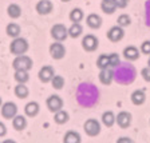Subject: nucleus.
Wrapping results in <instances>:
<instances>
[{
	"instance_id": "obj_7",
	"label": "nucleus",
	"mask_w": 150,
	"mask_h": 143,
	"mask_svg": "<svg viewBox=\"0 0 150 143\" xmlns=\"http://www.w3.org/2000/svg\"><path fill=\"white\" fill-rule=\"evenodd\" d=\"M82 47L86 51H95L98 48V39L94 35H86L82 39Z\"/></svg>"
},
{
	"instance_id": "obj_6",
	"label": "nucleus",
	"mask_w": 150,
	"mask_h": 143,
	"mask_svg": "<svg viewBox=\"0 0 150 143\" xmlns=\"http://www.w3.org/2000/svg\"><path fill=\"white\" fill-rule=\"evenodd\" d=\"M50 54H51V56H52L54 59L59 60V59H62V58H64L66 48L60 42H55V43H52L50 46Z\"/></svg>"
},
{
	"instance_id": "obj_17",
	"label": "nucleus",
	"mask_w": 150,
	"mask_h": 143,
	"mask_svg": "<svg viewBox=\"0 0 150 143\" xmlns=\"http://www.w3.org/2000/svg\"><path fill=\"white\" fill-rule=\"evenodd\" d=\"M24 112L27 116H31V118H34V116L38 115V112H39V104H38L36 102H30L25 104L24 107Z\"/></svg>"
},
{
	"instance_id": "obj_39",
	"label": "nucleus",
	"mask_w": 150,
	"mask_h": 143,
	"mask_svg": "<svg viewBox=\"0 0 150 143\" xmlns=\"http://www.w3.org/2000/svg\"><path fill=\"white\" fill-rule=\"evenodd\" d=\"M147 67H150V58H149V62H147Z\"/></svg>"
},
{
	"instance_id": "obj_3",
	"label": "nucleus",
	"mask_w": 150,
	"mask_h": 143,
	"mask_svg": "<svg viewBox=\"0 0 150 143\" xmlns=\"http://www.w3.org/2000/svg\"><path fill=\"white\" fill-rule=\"evenodd\" d=\"M83 128L88 137H97L100 132V125L97 119H88V120H86Z\"/></svg>"
},
{
	"instance_id": "obj_37",
	"label": "nucleus",
	"mask_w": 150,
	"mask_h": 143,
	"mask_svg": "<svg viewBox=\"0 0 150 143\" xmlns=\"http://www.w3.org/2000/svg\"><path fill=\"white\" fill-rule=\"evenodd\" d=\"M117 143H133V140L130 138H126V137H122L117 140Z\"/></svg>"
},
{
	"instance_id": "obj_33",
	"label": "nucleus",
	"mask_w": 150,
	"mask_h": 143,
	"mask_svg": "<svg viewBox=\"0 0 150 143\" xmlns=\"http://www.w3.org/2000/svg\"><path fill=\"white\" fill-rule=\"evenodd\" d=\"M141 51H142V54L150 55V40H146V42L142 43V46H141Z\"/></svg>"
},
{
	"instance_id": "obj_21",
	"label": "nucleus",
	"mask_w": 150,
	"mask_h": 143,
	"mask_svg": "<svg viewBox=\"0 0 150 143\" xmlns=\"http://www.w3.org/2000/svg\"><path fill=\"white\" fill-rule=\"evenodd\" d=\"M102 123L106 126V127H111V126L115 123V115H114L111 111L103 112V115H102Z\"/></svg>"
},
{
	"instance_id": "obj_4",
	"label": "nucleus",
	"mask_w": 150,
	"mask_h": 143,
	"mask_svg": "<svg viewBox=\"0 0 150 143\" xmlns=\"http://www.w3.org/2000/svg\"><path fill=\"white\" fill-rule=\"evenodd\" d=\"M51 35L56 42H63L66 40V37L69 36V30L63 24H55L51 28Z\"/></svg>"
},
{
	"instance_id": "obj_26",
	"label": "nucleus",
	"mask_w": 150,
	"mask_h": 143,
	"mask_svg": "<svg viewBox=\"0 0 150 143\" xmlns=\"http://www.w3.org/2000/svg\"><path fill=\"white\" fill-rule=\"evenodd\" d=\"M7 35L11 37H19L20 35V27L15 23H11V24L7 25Z\"/></svg>"
},
{
	"instance_id": "obj_16",
	"label": "nucleus",
	"mask_w": 150,
	"mask_h": 143,
	"mask_svg": "<svg viewBox=\"0 0 150 143\" xmlns=\"http://www.w3.org/2000/svg\"><path fill=\"white\" fill-rule=\"evenodd\" d=\"M100 8H102V11L105 13L111 15V13L115 12L117 6H115V3H114V0H102V3H100Z\"/></svg>"
},
{
	"instance_id": "obj_14",
	"label": "nucleus",
	"mask_w": 150,
	"mask_h": 143,
	"mask_svg": "<svg viewBox=\"0 0 150 143\" xmlns=\"http://www.w3.org/2000/svg\"><path fill=\"white\" fill-rule=\"evenodd\" d=\"M112 79H114V72L110 71L109 68H105V70H100V74H99V80L102 84H111Z\"/></svg>"
},
{
	"instance_id": "obj_19",
	"label": "nucleus",
	"mask_w": 150,
	"mask_h": 143,
	"mask_svg": "<svg viewBox=\"0 0 150 143\" xmlns=\"http://www.w3.org/2000/svg\"><path fill=\"white\" fill-rule=\"evenodd\" d=\"M12 126H13V128H15V130L22 131V130H24V128L27 127V120H25L24 116L16 115L15 118H13V120H12Z\"/></svg>"
},
{
	"instance_id": "obj_40",
	"label": "nucleus",
	"mask_w": 150,
	"mask_h": 143,
	"mask_svg": "<svg viewBox=\"0 0 150 143\" xmlns=\"http://www.w3.org/2000/svg\"><path fill=\"white\" fill-rule=\"evenodd\" d=\"M1 104H3V102H1V98H0V107H1Z\"/></svg>"
},
{
	"instance_id": "obj_30",
	"label": "nucleus",
	"mask_w": 150,
	"mask_h": 143,
	"mask_svg": "<svg viewBox=\"0 0 150 143\" xmlns=\"http://www.w3.org/2000/svg\"><path fill=\"white\" fill-rule=\"evenodd\" d=\"M51 84L55 90H60L64 86V79L60 76V75H54V78L51 79Z\"/></svg>"
},
{
	"instance_id": "obj_41",
	"label": "nucleus",
	"mask_w": 150,
	"mask_h": 143,
	"mask_svg": "<svg viewBox=\"0 0 150 143\" xmlns=\"http://www.w3.org/2000/svg\"><path fill=\"white\" fill-rule=\"evenodd\" d=\"M62 1H70V0H62Z\"/></svg>"
},
{
	"instance_id": "obj_24",
	"label": "nucleus",
	"mask_w": 150,
	"mask_h": 143,
	"mask_svg": "<svg viewBox=\"0 0 150 143\" xmlns=\"http://www.w3.org/2000/svg\"><path fill=\"white\" fill-rule=\"evenodd\" d=\"M82 31H83V28L79 23H72V25L69 28V36L71 37H78L82 35Z\"/></svg>"
},
{
	"instance_id": "obj_8",
	"label": "nucleus",
	"mask_w": 150,
	"mask_h": 143,
	"mask_svg": "<svg viewBox=\"0 0 150 143\" xmlns=\"http://www.w3.org/2000/svg\"><path fill=\"white\" fill-rule=\"evenodd\" d=\"M47 107L51 112H56L62 110L63 107V100L60 99L58 95H51L48 99H47Z\"/></svg>"
},
{
	"instance_id": "obj_27",
	"label": "nucleus",
	"mask_w": 150,
	"mask_h": 143,
	"mask_svg": "<svg viewBox=\"0 0 150 143\" xmlns=\"http://www.w3.org/2000/svg\"><path fill=\"white\" fill-rule=\"evenodd\" d=\"M82 19H83V12H82V9L75 8L70 12V20H71L72 23H79Z\"/></svg>"
},
{
	"instance_id": "obj_34",
	"label": "nucleus",
	"mask_w": 150,
	"mask_h": 143,
	"mask_svg": "<svg viewBox=\"0 0 150 143\" xmlns=\"http://www.w3.org/2000/svg\"><path fill=\"white\" fill-rule=\"evenodd\" d=\"M141 75H142V78H144L146 82H150V67H145V68H142Z\"/></svg>"
},
{
	"instance_id": "obj_10",
	"label": "nucleus",
	"mask_w": 150,
	"mask_h": 143,
	"mask_svg": "<svg viewBox=\"0 0 150 143\" xmlns=\"http://www.w3.org/2000/svg\"><path fill=\"white\" fill-rule=\"evenodd\" d=\"M123 36H125V31H123V28L119 27V25H115V27L110 28V31L107 32V37H109L111 42H119Z\"/></svg>"
},
{
	"instance_id": "obj_25",
	"label": "nucleus",
	"mask_w": 150,
	"mask_h": 143,
	"mask_svg": "<svg viewBox=\"0 0 150 143\" xmlns=\"http://www.w3.org/2000/svg\"><path fill=\"white\" fill-rule=\"evenodd\" d=\"M15 95L19 98V99H24V98L28 97V88L25 87L24 84L19 83L15 87Z\"/></svg>"
},
{
	"instance_id": "obj_38",
	"label": "nucleus",
	"mask_w": 150,
	"mask_h": 143,
	"mask_svg": "<svg viewBox=\"0 0 150 143\" xmlns=\"http://www.w3.org/2000/svg\"><path fill=\"white\" fill-rule=\"evenodd\" d=\"M1 143H16L15 140H12V139H6L4 142H1Z\"/></svg>"
},
{
	"instance_id": "obj_12",
	"label": "nucleus",
	"mask_w": 150,
	"mask_h": 143,
	"mask_svg": "<svg viewBox=\"0 0 150 143\" xmlns=\"http://www.w3.org/2000/svg\"><path fill=\"white\" fill-rule=\"evenodd\" d=\"M52 78H54V68L52 67H50V66L42 67L40 71H39V79H40L43 83H47V82H51Z\"/></svg>"
},
{
	"instance_id": "obj_29",
	"label": "nucleus",
	"mask_w": 150,
	"mask_h": 143,
	"mask_svg": "<svg viewBox=\"0 0 150 143\" xmlns=\"http://www.w3.org/2000/svg\"><path fill=\"white\" fill-rule=\"evenodd\" d=\"M15 79L18 83H27L28 79H30V75H28V71H16L15 72Z\"/></svg>"
},
{
	"instance_id": "obj_20",
	"label": "nucleus",
	"mask_w": 150,
	"mask_h": 143,
	"mask_svg": "<svg viewBox=\"0 0 150 143\" xmlns=\"http://www.w3.org/2000/svg\"><path fill=\"white\" fill-rule=\"evenodd\" d=\"M63 142L64 143H81V135L76 131H67Z\"/></svg>"
},
{
	"instance_id": "obj_22",
	"label": "nucleus",
	"mask_w": 150,
	"mask_h": 143,
	"mask_svg": "<svg viewBox=\"0 0 150 143\" xmlns=\"http://www.w3.org/2000/svg\"><path fill=\"white\" fill-rule=\"evenodd\" d=\"M54 119L58 125H64L69 122V114L64 111V110H59V111L55 112V115H54Z\"/></svg>"
},
{
	"instance_id": "obj_31",
	"label": "nucleus",
	"mask_w": 150,
	"mask_h": 143,
	"mask_svg": "<svg viewBox=\"0 0 150 143\" xmlns=\"http://www.w3.org/2000/svg\"><path fill=\"white\" fill-rule=\"evenodd\" d=\"M131 23V20H130V16L129 15H126V13H122V15H119L118 16V25L119 27H126V25H129Z\"/></svg>"
},
{
	"instance_id": "obj_5",
	"label": "nucleus",
	"mask_w": 150,
	"mask_h": 143,
	"mask_svg": "<svg viewBox=\"0 0 150 143\" xmlns=\"http://www.w3.org/2000/svg\"><path fill=\"white\" fill-rule=\"evenodd\" d=\"M1 115L6 119H13L18 115V107L15 103L7 102L4 104H1Z\"/></svg>"
},
{
	"instance_id": "obj_35",
	"label": "nucleus",
	"mask_w": 150,
	"mask_h": 143,
	"mask_svg": "<svg viewBox=\"0 0 150 143\" xmlns=\"http://www.w3.org/2000/svg\"><path fill=\"white\" fill-rule=\"evenodd\" d=\"M114 3H115L117 8H125L126 6H127V0H114Z\"/></svg>"
},
{
	"instance_id": "obj_2",
	"label": "nucleus",
	"mask_w": 150,
	"mask_h": 143,
	"mask_svg": "<svg viewBox=\"0 0 150 143\" xmlns=\"http://www.w3.org/2000/svg\"><path fill=\"white\" fill-rule=\"evenodd\" d=\"M12 66L15 68V71H28L32 67V60L31 58H28L25 55H19L15 58Z\"/></svg>"
},
{
	"instance_id": "obj_36",
	"label": "nucleus",
	"mask_w": 150,
	"mask_h": 143,
	"mask_svg": "<svg viewBox=\"0 0 150 143\" xmlns=\"http://www.w3.org/2000/svg\"><path fill=\"white\" fill-rule=\"evenodd\" d=\"M6 134H7V127H6V125L0 122V137H4Z\"/></svg>"
},
{
	"instance_id": "obj_32",
	"label": "nucleus",
	"mask_w": 150,
	"mask_h": 143,
	"mask_svg": "<svg viewBox=\"0 0 150 143\" xmlns=\"http://www.w3.org/2000/svg\"><path fill=\"white\" fill-rule=\"evenodd\" d=\"M109 59H110V67H118L119 66V55L118 54H111L109 55Z\"/></svg>"
},
{
	"instance_id": "obj_15",
	"label": "nucleus",
	"mask_w": 150,
	"mask_h": 143,
	"mask_svg": "<svg viewBox=\"0 0 150 143\" xmlns=\"http://www.w3.org/2000/svg\"><path fill=\"white\" fill-rule=\"evenodd\" d=\"M123 56H125L126 60H135V59H138V56H139V51H138L137 47L129 46L123 50Z\"/></svg>"
},
{
	"instance_id": "obj_9",
	"label": "nucleus",
	"mask_w": 150,
	"mask_h": 143,
	"mask_svg": "<svg viewBox=\"0 0 150 143\" xmlns=\"http://www.w3.org/2000/svg\"><path fill=\"white\" fill-rule=\"evenodd\" d=\"M115 123L121 128H127L131 123V115L126 111H121L118 115L115 116Z\"/></svg>"
},
{
	"instance_id": "obj_18",
	"label": "nucleus",
	"mask_w": 150,
	"mask_h": 143,
	"mask_svg": "<svg viewBox=\"0 0 150 143\" xmlns=\"http://www.w3.org/2000/svg\"><path fill=\"white\" fill-rule=\"evenodd\" d=\"M145 100H146V95H145L144 91L137 90V91H134V92L131 94V102L134 103L135 106H141V104H144Z\"/></svg>"
},
{
	"instance_id": "obj_23",
	"label": "nucleus",
	"mask_w": 150,
	"mask_h": 143,
	"mask_svg": "<svg viewBox=\"0 0 150 143\" xmlns=\"http://www.w3.org/2000/svg\"><path fill=\"white\" fill-rule=\"evenodd\" d=\"M7 12H8L9 18L18 19V18H20V15H22V8H20L18 4H9Z\"/></svg>"
},
{
	"instance_id": "obj_13",
	"label": "nucleus",
	"mask_w": 150,
	"mask_h": 143,
	"mask_svg": "<svg viewBox=\"0 0 150 143\" xmlns=\"http://www.w3.org/2000/svg\"><path fill=\"white\" fill-rule=\"evenodd\" d=\"M86 23H87V25L90 28H99L100 25H102V19H100L99 15H97V13H90V15L86 18Z\"/></svg>"
},
{
	"instance_id": "obj_11",
	"label": "nucleus",
	"mask_w": 150,
	"mask_h": 143,
	"mask_svg": "<svg viewBox=\"0 0 150 143\" xmlns=\"http://www.w3.org/2000/svg\"><path fill=\"white\" fill-rule=\"evenodd\" d=\"M54 9V6L50 0H40L36 4V11L39 15H48Z\"/></svg>"
},
{
	"instance_id": "obj_28",
	"label": "nucleus",
	"mask_w": 150,
	"mask_h": 143,
	"mask_svg": "<svg viewBox=\"0 0 150 143\" xmlns=\"http://www.w3.org/2000/svg\"><path fill=\"white\" fill-rule=\"evenodd\" d=\"M97 66L99 67L100 70H105V68H109L110 67V59H109V55H100L97 60Z\"/></svg>"
},
{
	"instance_id": "obj_1",
	"label": "nucleus",
	"mask_w": 150,
	"mask_h": 143,
	"mask_svg": "<svg viewBox=\"0 0 150 143\" xmlns=\"http://www.w3.org/2000/svg\"><path fill=\"white\" fill-rule=\"evenodd\" d=\"M9 50L13 55L19 56V55H24L28 50V43L25 39L23 37H15L13 42L11 43V47H9Z\"/></svg>"
}]
</instances>
